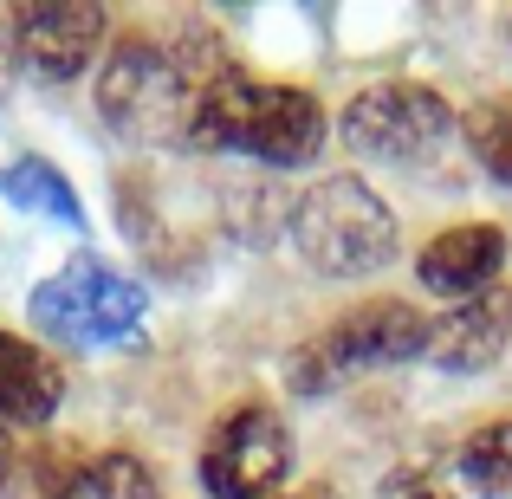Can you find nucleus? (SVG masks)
I'll list each match as a JSON object with an SVG mask.
<instances>
[{
  "label": "nucleus",
  "instance_id": "f257e3e1",
  "mask_svg": "<svg viewBox=\"0 0 512 499\" xmlns=\"http://www.w3.org/2000/svg\"><path fill=\"white\" fill-rule=\"evenodd\" d=\"M227 72V59H208L195 33H130L111 46L98 78V111L117 137L130 143H188V117H195V98Z\"/></svg>",
  "mask_w": 512,
  "mask_h": 499
},
{
  "label": "nucleus",
  "instance_id": "f03ea898",
  "mask_svg": "<svg viewBox=\"0 0 512 499\" xmlns=\"http://www.w3.org/2000/svg\"><path fill=\"white\" fill-rule=\"evenodd\" d=\"M188 143L195 150H234L266 169H299L325 143V104L299 85H253L247 72L227 65L208 91L195 98L188 117Z\"/></svg>",
  "mask_w": 512,
  "mask_h": 499
},
{
  "label": "nucleus",
  "instance_id": "7ed1b4c3",
  "mask_svg": "<svg viewBox=\"0 0 512 499\" xmlns=\"http://www.w3.org/2000/svg\"><path fill=\"white\" fill-rule=\"evenodd\" d=\"M292 247L325 279H363L396 260V214L363 175H325L292 201Z\"/></svg>",
  "mask_w": 512,
  "mask_h": 499
},
{
  "label": "nucleus",
  "instance_id": "20e7f679",
  "mask_svg": "<svg viewBox=\"0 0 512 499\" xmlns=\"http://www.w3.org/2000/svg\"><path fill=\"white\" fill-rule=\"evenodd\" d=\"M33 325L72 350L130 344L143 331V286L104 266L98 253H78L33 292Z\"/></svg>",
  "mask_w": 512,
  "mask_h": 499
},
{
  "label": "nucleus",
  "instance_id": "39448f33",
  "mask_svg": "<svg viewBox=\"0 0 512 499\" xmlns=\"http://www.w3.org/2000/svg\"><path fill=\"white\" fill-rule=\"evenodd\" d=\"M428 350V325L415 305L402 299H370L357 312H344L318 344H299L286 357V383L299 396H325L350 370H383V363H409Z\"/></svg>",
  "mask_w": 512,
  "mask_h": 499
},
{
  "label": "nucleus",
  "instance_id": "423d86ee",
  "mask_svg": "<svg viewBox=\"0 0 512 499\" xmlns=\"http://www.w3.org/2000/svg\"><path fill=\"white\" fill-rule=\"evenodd\" d=\"M454 111L435 85H415V78H383V85L357 91L338 117V137L350 156L363 163H422L448 143Z\"/></svg>",
  "mask_w": 512,
  "mask_h": 499
},
{
  "label": "nucleus",
  "instance_id": "0eeeda50",
  "mask_svg": "<svg viewBox=\"0 0 512 499\" xmlns=\"http://www.w3.org/2000/svg\"><path fill=\"white\" fill-rule=\"evenodd\" d=\"M292 467V435L273 409H234L201 448V487L208 499H266Z\"/></svg>",
  "mask_w": 512,
  "mask_h": 499
},
{
  "label": "nucleus",
  "instance_id": "6e6552de",
  "mask_svg": "<svg viewBox=\"0 0 512 499\" xmlns=\"http://www.w3.org/2000/svg\"><path fill=\"white\" fill-rule=\"evenodd\" d=\"M506 344H512V292L493 286V292H480V299L441 312L435 325H428L422 357L435 363V370H448V376H480V370H493V363L506 357Z\"/></svg>",
  "mask_w": 512,
  "mask_h": 499
},
{
  "label": "nucleus",
  "instance_id": "1a4fd4ad",
  "mask_svg": "<svg viewBox=\"0 0 512 499\" xmlns=\"http://www.w3.org/2000/svg\"><path fill=\"white\" fill-rule=\"evenodd\" d=\"M13 39H20V65L33 78H78L104 46V13L98 7H26L13 13Z\"/></svg>",
  "mask_w": 512,
  "mask_h": 499
},
{
  "label": "nucleus",
  "instance_id": "9d476101",
  "mask_svg": "<svg viewBox=\"0 0 512 499\" xmlns=\"http://www.w3.org/2000/svg\"><path fill=\"white\" fill-rule=\"evenodd\" d=\"M500 266H506V234L474 221V227H448V234L428 240L422 260H415V279H422L428 292H441V299L467 305V299H480V292H493Z\"/></svg>",
  "mask_w": 512,
  "mask_h": 499
},
{
  "label": "nucleus",
  "instance_id": "9b49d317",
  "mask_svg": "<svg viewBox=\"0 0 512 499\" xmlns=\"http://www.w3.org/2000/svg\"><path fill=\"white\" fill-rule=\"evenodd\" d=\"M65 402V376L39 344L0 331V422H52Z\"/></svg>",
  "mask_w": 512,
  "mask_h": 499
},
{
  "label": "nucleus",
  "instance_id": "f8f14e48",
  "mask_svg": "<svg viewBox=\"0 0 512 499\" xmlns=\"http://www.w3.org/2000/svg\"><path fill=\"white\" fill-rule=\"evenodd\" d=\"M0 195L13 201V208H33V214H52V221L78 227L85 221V208H78L72 182H65L52 163H39V156H20L13 169H0Z\"/></svg>",
  "mask_w": 512,
  "mask_h": 499
},
{
  "label": "nucleus",
  "instance_id": "ddd939ff",
  "mask_svg": "<svg viewBox=\"0 0 512 499\" xmlns=\"http://www.w3.org/2000/svg\"><path fill=\"white\" fill-rule=\"evenodd\" d=\"M59 499H163V487H156V474L137 454H98V461H85L65 480Z\"/></svg>",
  "mask_w": 512,
  "mask_h": 499
},
{
  "label": "nucleus",
  "instance_id": "4468645a",
  "mask_svg": "<svg viewBox=\"0 0 512 499\" xmlns=\"http://www.w3.org/2000/svg\"><path fill=\"white\" fill-rule=\"evenodd\" d=\"M467 150L474 163L493 175V182L512 188V104L487 98V104H467Z\"/></svg>",
  "mask_w": 512,
  "mask_h": 499
},
{
  "label": "nucleus",
  "instance_id": "2eb2a0df",
  "mask_svg": "<svg viewBox=\"0 0 512 499\" xmlns=\"http://www.w3.org/2000/svg\"><path fill=\"white\" fill-rule=\"evenodd\" d=\"M461 480L474 493H506L512 487V422H487L461 448Z\"/></svg>",
  "mask_w": 512,
  "mask_h": 499
},
{
  "label": "nucleus",
  "instance_id": "dca6fc26",
  "mask_svg": "<svg viewBox=\"0 0 512 499\" xmlns=\"http://www.w3.org/2000/svg\"><path fill=\"white\" fill-rule=\"evenodd\" d=\"M13 59H20V39H13V20L0 13V91H7V72H13Z\"/></svg>",
  "mask_w": 512,
  "mask_h": 499
},
{
  "label": "nucleus",
  "instance_id": "f3484780",
  "mask_svg": "<svg viewBox=\"0 0 512 499\" xmlns=\"http://www.w3.org/2000/svg\"><path fill=\"white\" fill-rule=\"evenodd\" d=\"M7 480H13V435H7V422H0V493H7Z\"/></svg>",
  "mask_w": 512,
  "mask_h": 499
},
{
  "label": "nucleus",
  "instance_id": "a211bd4d",
  "mask_svg": "<svg viewBox=\"0 0 512 499\" xmlns=\"http://www.w3.org/2000/svg\"><path fill=\"white\" fill-rule=\"evenodd\" d=\"M415 499H441V493H415Z\"/></svg>",
  "mask_w": 512,
  "mask_h": 499
}]
</instances>
